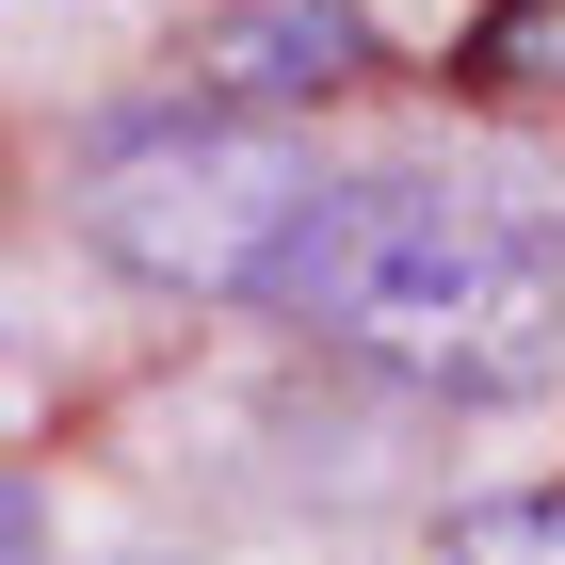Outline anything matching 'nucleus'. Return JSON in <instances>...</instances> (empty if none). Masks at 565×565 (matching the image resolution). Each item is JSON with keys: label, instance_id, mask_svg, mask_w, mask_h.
I'll return each instance as SVG.
<instances>
[{"label": "nucleus", "instance_id": "2", "mask_svg": "<svg viewBox=\"0 0 565 565\" xmlns=\"http://www.w3.org/2000/svg\"><path fill=\"white\" fill-rule=\"evenodd\" d=\"M307 146L259 114H162V130H114L82 178V243L146 291H259L275 226L307 211Z\"/></svg>", "mask_w": 565, "mask_h": 565}, {"label": "nucleus", "instance_id": "6", "mask_svg": "<svg viewBox=\"0 0 565 565\" xmlns=\"http://www.w3.org/2000/svg\"><path fill=\"white\" fill-rule=\"evenodd\" d=\"M0 565H49V518H33V484L0 469Z\"/></svg>", "mask_w": 565, "mask_h": 565}, {"label": "nucleus", "instance_id": "3", "mask_svg": "<svg viewBox=\"0 0 565 565\" xmlns=\"http://www.w3.org/2000/svg\"><path fill=\"white\" fill-rule=\"evenodd\" d=\"M355 65H372L355 0H226L211 17V82L226 97H340Z\"/></svg>", "mask_w": 565, "mask_h": 565}, {"label": "nucleus", "instance_id": "5", "mask_svg": "<svg viewBox=\"0 0 565 565\" xmlns=\"http://www.w3.org/2000/svg\"><path fill=\"white\" fill-rule=\"evenodd\" d=\"M501 65H518V82H565V0H533L518 33H501Z\"/></svg>", "mask_w": 565, "mask_h": 565}, {"label": "nucleus", "instance_id": "4", "mask_svg": "<svg viewBox=\"0 0 565 565\" xmlns=\"http://www.w3.org/2000/svg\"><path fill=\"white\" fill-rule=\"evenodd\" d=\"M420 565H565V484H501V501H452Z\"/></svg>", "mask_w": 565, "mask_h": 565}, {"label": "nucleus", "instance_id": "1", "mask_svg": "<svg viewBox=\"0 0 565 565\" xmlns=\"http://www.w3.org/2000/svg\"><path fill=\"white\" fill-rule=\"evenodd\" d=\"M243 307L420 404H518L565 372V226L484 178H307Z\"/></svg>", "mask_w": 565, "mask_h": 565}]
</instances>
